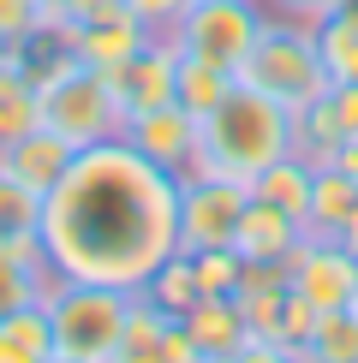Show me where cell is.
Listing matches in <instances>:
<instances>
[{
  "label": "cell",
  "instance_id": "cell-6",
  "mask_svg": "<svg viewBox=\"0 0 358 363\" xmlns=\"http://www.w3.org/2000/svg\"><path fill=\"white\" fill-rule=\"evenodd\" d=\"M263 18H268L263 0H191L185 18H179L168 36H173L179 54L209 60V66H221V72L239 78L245 54L257 48V36H263Z\"/></svg>",
  "mask_w": 358,
  "mask_h": 363
},
{
  "label": "cell",
  "instance_id": "cell-14",
  "mask_svg": "<svg viewBox=\"0 0 358 363\" xmlns=\"http://www.w3.org/2000/svg\"><path fill=\"white\" fill-rule=\"evenodd\" d=\"M185 334L197 340V352L215 363V357H227V352H239V345L251 340V322H245V310H239V298H197L185 315Z\"/></svg>",
  "mask_w": 358,
  "mask_h": 363
},
{
  "label": "cell",
  "instance_id": "cell-13",
  "mask_svg": "<svg viewBox=\"0 0 358 363\" xmlns=\"http://www.w3.org/2000/svg\"><path fill=\"white\" fill-rule=\"evenodd\" d=\"M305 245V220L281 215V208H268L251 196L245 215H239V233H233V250L245 256V262H293V250Z\"/></svg>",
  "mask_w": 358,
  "mask_h": 363
},
{
  "label": "cell",
  "instance_id": "cell-35",
  "mask_svg": "<svg viewBox=\"0 0 358 363\" xmlns=\"http://www.w3.org/2000/svg\"><path fill=\"white\" fill-rule=\"evenodd\" d=\"M48 363H84V357H60V352H54V357H48Z\"/></svg>",
  "mask_w": 358,
  "mask_h": 363
},
{
  "label": "cell",
  "instance_id": "cell-20",
  "mask_svg": "<svg viewBox=\"0 0 358 363\" xmlns=\"http://www.w3.org/2000/svg\"><path fill=\"white\" fill-rule=\"evenodd\" d=\"M161 328H168V315L149 304L143 292H131L126 322H119V340H114V357H108V363H156V357H161Z\"/></svg>",
  "mask_w": 358,
  "mask_h": 363
},
{
  "label": "cell",
  "instance_id": "cell-15",
  "mask_svg": "<svg viewBox=\"0 0 358 363\" xmlns=\"http://www.w3.org/2000/svg\"><path fill=\"white\" fill-rule=\"evenodd\" d=\"M340 143H347V131H340V113H335V101H328V89L310 96L305 108H293V155L305 161V167H335Z\"/></svg>",
  "mask_w": 358,
  "mask_h": 363
},
{
  "label": "cell",
  "instance_id": "cell-9",
  "mask_svg": "<svg viewBox=\"0 0 358 363\" xmlns=\"http://www.w3.org/2000/svg\"><path fill=\"white\" fill-rule=\"evenodd\" d=\"M173 78H179V48H173V36H149L138 54H126V60L108 72L114 101H119V113H126V119L161 108V101H173Z\"/></svg>",
  "mask_w": 358,
  "mask_h": 363
},
{
  "label": "cell",
  "instance_id": "cell-31",
  "mask_svg": "<svg viewBox=\"0 0 358 363\" xmlns=\"http://www.w3.org/2000/svg\"><path fill=\"white\" fill-rule=\"evenodd\" d=\"M156 363H209V357L197 352V340L185 334V322L168 315V328H161V357H156Z\"/></svg>",
  "mask_w": 358,
  "mask_h": 363
},
{
  "label": "cell",
  "instance_id": "cell-2",
  "mask_svg": "<svg viewBox=\"0 0 358 363\" xmlns=\"http://www.w3.org/2000/svg\"><path fill=\"white\" fill-rule=\"evenodd\" d=\"M281 155H293V108H281L275 96L233 78L227 101L197 119V161H191V173L251 185Z\"/></svg>",
  "mask_w": 358,
  "mask_h": 363
},
{
  "label": "cell",
  "instance_id": "cell-12",
  "mask_svg": "<svg viewBox=\"0 0 358 363\" xmlns=\"http://www.w3.org/2000/svg\"><path fill=\"white\" fill-rule=\"evenodd\" d=\"M72 155H78V149L60 138V131H48V125L36 119V125H30V131H18L12 143H0V173H12L18 185H30L36 196H48L60 179H66Z\"/></svg>",
  "mask_w": 358,
  "mask_h": 363
},
{
  "label": "cell",
  "instance_id": "cell-8",
  "mask_svg": "<svg viewBox=\"0 0 358 363\" xmlns=\"http://www.w3.org/2000/svg\"><path fill=\"white\" fill-rule=\"evenodd\" d=\"M287 280H293V292L305 298L317 315L352 310V304H358V256L340 245V238L305 233V245H298L293 262H287Z\"/></svg>",
  "mask_w": 358,
  "mask_h": 363
},
{
  "label": "cell",
  "instance_id": "cell-3",
  "mask_svg": "<svg viewBox=\"0 0 358 363\" xmlns=\"http://www.w3.org/2000/svg\"><path fill=\"white\" fill-rule=\"evenodd\" d=\"M239 84L275 96L281 108H305L310 96L328 89V66H322V48H317V24H298V18H263V36L257 48L245 54L239 66Z\"/></svg>",
  "mask_w": 358,
  "mask_h": 363
},
{
  "label": "cell",
  "instance_id": "cell-27",
  "mask_svg": "<svg viewBox=\"0 0 358 363\" xmlns=\"http://www.w3.org/2000/svg\"><path fill=\"white\" fill-rule=\"evenodd\" d=\"M191 262H197V286L203 298H233L239 292V274H245V256L233 245H209V250H191Z\"/></svg>",
  "mask_w": 358,
  "mask_h": 363
},
{
  "label": "cell",
  "instance_id": "cell-25",
  "mask_svg": "<svg viewBox=\"0 0 358 363\" xmlns=\"http://www.w3.org/2000/svg\"><path fill=\"white\" fill-rule=\"evenodd\" d=\"M317 48L328 66V84H358V6H340L317 24Z\"/></svg>",
  "mask_w": 358,
  "mask_h": 363
},
{
  "label": "cell",
  "instance_id": "cell-36",
  "mask_svg": "<svg viewBox=\"0 0 358 363\" xmlns=\"http://www.w3.org/2000/svg\"><path fill=\"white\" fill-rule=\"evenodd\" d=\"M352 6H358V0H352Z\"/></svg>",
  "mask_w": 358,
  "mask_h": 363
},
{
  "label": "cell",
  "instance_id": "cell-7",
  "mask_svg": "<svg viewBox=\"0 0 358 363\" xmlns=\"http://www.w3.org/2000/svg\"><path fill=\"white\" fill-rule=\"evenodd\" d=\"M245 203H251V185H239V179L179 173V250L233 245Z\"/></svg>",
  "mask_w": 358,
  "mask_h": 363
},
{
  "label": "cell",
  "instance_id": "cell-19",
  "mask_svg": "<svg viewBox=\"0 0 358 363\" xmlns=\"http://www.w3.org/2000/svg\"><path fill=\"white\" fill-rule=\"evenodd\" d=\"M310 179H317V167H305L298 155H281L275 167H263L257 179H251V196L268 208H281V215H293V220H305V208H310Z\"/></svg>",
  "mask_w": 358,
  "mask_h": 363
},
{
  "label": "cell",
  "instance_id": "cell-23",
  "mask_svg": "<svg viewBox=\"0 0 358 363\" xmlns=\"http://www.w3.org/2000/svg\"><path fill=\"white\" fill-rule=\"evenodd\" d=\"M227 89H233V72L209 66V60H191V54H179L173 101H179V108H185L191 119H203L209 108H221V101H227Z\"/></svg>",
  "mask_w": 358,
  "mask_h": 363
},
{
  "label": "cell",
  "instance_id": "cell-28",
  "mask_svg": "<svg viewBox=\"0 0 358 363\" xmlns=\"http://www.w3.org/2000/svg\"><path fill=\"white\" fill-rule=\"evenodd\" d=\"M36 24H48V18H42V0H0V42L18 48Z\"/></svg>",
  "mask_w": 358,
  "mask_h": 363
},
{
  "label": "cell",
  "instance_id": "cell-16",
  "mask_svg": "<svg viewBox=\"0 0 358 363\" xmlns=\"http://www.w3.org/2000/svg\"><path fill=\"white\" fill-rule=\"evenodd\" d=\"M48 280H54V268L42 256V238L36 245H0V315L36 304L48 292Z\"/></svg>",
  "mask_w": 358,
  "mask_h": 363
},
{
  "label": "cell",
  "instance_id": "cell-30",
  "mask_svg": "<svg viewBox=\"0 0 358 363\" xmlns=\"http://www.w3.org/2000/svg\"><path fill=\"white\" fill-rule=\"evenodd\" d=\"M275 18H298V24H322V18H335L340 6H352V0H263Z\"/></svg>",
  "mask_w": 358,
  "mask_h": 363
},
{
  "label": "cell",
  "instance_id": "cell-32",
  "mask_svg": "<svg viewBox=\"0 0 358 363\" xmlns=\"http://www.w3.org/2000/svg\"><path fill=\"white\" fill-rule=\"evenodd\" d=\"M215 363H298L287 345H268V340H257L251 334L245 345H239V352H227V357H215Z\"/></svg>",
  "mask_w": 358,
  "mask_h": 363
},
{
  "label": "cell",
  "instance_id": "cell-37",
  "mask_svg": "<svg viewBox=\"0 0 358 363\" xmlns=\"http://www.w3.org/2000/svg\"><path fill=\"white\" fill-rule=\"evenodd\" d=\"M352 310H358V304H352Z\"/></svg>",
  "mask_w": 358,
  "mask_h": 363
},
{
  "label": "cell",
  "instance_id": "cell-4",
  "mask_svg": "<svg viewBox=\"0 0 358 363\" xmlns=\"http://www.w3.org/2000/svg\"><path fill=\"white\" fill-rule=\"evenodd\" d=\"M126 304H131V292H119V286L54 274L48 292H42V310H48V328H54V352L84 357V363H108L114 340H119V322H126Z\"/></svg>",
  "mask_w": 358,
  "mask_h": 363
},
{
  "label": "cell",
  "instance_id": "cell-26",
  "mask_svg": "<svg viewBox=\"0 0 358 363\" xmlns=\"http://www.w3.org/2000/svg\"><path fill=\"white\" fill-rule=\"evenodd\" d=\"M42 238V196L0 173V245H36Z\"/></svg>",
  "mask_w": 358,
  "mask_h": 363
},
{
  "label": "cell",
  "instance_id": "cell-1",
  "mask_svg": "<svg viewBox=\"0 0 358 363\" xmlns=\"http://www.w3.org/2000/svg\"><path fill=\"white\" fill-rule=\"evenodd\" d=\"M179 250V179L143 161L126 138L72 155L42 196V256L60 280L138 292Z\"/></svg>",
  "mask_w": 358,
  "mask_h": 363
},
{
  "label": "cell",
  "instance_id": "cell-17",
  "mask_svg": "<svg viewBox=\"0 0 358 363\" xmlns=\"http://www.w3.org/2000/svg\"><path fill=\"white\" fill-rule=\"evenodd\" d=\"M352 208H358V179L347 167H317V179H310V208H305V233L335 238L340 226L352 220Z\"/></svg>",
  "mask_w": 358,
  "mask_h": 363
},
{
  "label": "cell",
  "instance_id": "cell-5",
  "mask_svg": "<svg viewBox=\"0 0 358 363\" xmlns=\"http://www.w3.org/2000/svg\"><path fill=\"white\" fill-rule=\"evenodd\" d=\"M42 125L60 131L72 149H96L119 138V125H126V113H119L114 101V84L108 72L84 66V60H72V66H60L48 84H42Z\"/></svg>",
  "mask_w": 358,
  "mask_h": 363
},
{
  "label": "cell",
  "instance_id": "cell-34",
  "mask_svg": "<svg viewBox=\"0 0 358 363\" xmlns=\"http://www.w3.org/2000/svg\"><path fill=\"white\" fill-rule=\"evenodd\" d=\"M335 238H340V245H347V250L358 256V208H352V220H347V226H340V233H335Z\"/></svg>",
  "mask_w": 358,
  "mask_h": 363
},
{
  "label": "cell",
  "instance_id": "cell-10",
  "mask_svg": "<svg viewBox=\"0 0 358 363\" xmlns=\"http://www.w3.org/2000/svg\"><path fill=\"white\" fill-rule=\"evenodd\" d=\"M119 138L138 149L143 161H156L161 173H191V161H197V119H191L179 101H161V108L149 113H131L126 125H119Z\"/></svg>",
  "mask_w": 358,
  "mask_h": 363
},
{
  "label": "cell",
  "instance_id": "cell-21",
  "mask_svg": "<svg viewBox=\"0 0 358 363\" xmlns=\"http://www.w3.org/2000/svg\"><path fill=\"white\" fill-rule=\"evenodd\" d=\"M138 292L149 298V304H156L161 315H185L191 304H197L203 298V286H197V262H191V250H173L168 262L156 268V274H149Z\"/></svg>",
  "mask_w": 358,
  "mask_h": 363
},
{
  "label": "cell",
  "instance_id": "cell-29",
  "mask_svg": "<svg viewBox=\"0 0 358 363\" xmlns=\"http://www.w3.org/2000/svg\"><path fill=\"white\" fill-rule=\"evenodd\" d=\"M126 6H131V18H143V24H149V36H168V30L185 18L191 0H126Z\"/></svg>",
  "mask_w": 358,
  "mask_h": 363
},
{
  "label": "cell",
  "instance_id": "cell-11",
  "mask_svg": "<svg viewBox=\"0 0 358 363\" xmlns=\"http://www.w3.org/2000/svg\"><path fill=\"white\" fill-rule=\"evenodd\" d=\"M60 30H66V42H72V60H84V66H96V72H114L126 54H138L149 42V24L131 18L126 0H108V6H96L90 18L60 24Z\"/></svg>",
  "mask_w": 358,
  "mask_h": 363
},
{
  "label": "cell",
  "instance_id": "cell-18",
  "mask_svg": "<svg viewBox=\"0 0 358 363\" xmlns=\"http://www.w3.org/2000/svg\"><path fill=\"white\" fill-rule=\"evenodd\" d=\"M48 357H54V328H48L42 298L0 315V363H48Z\"/></svg>",
  "mask_w": 358,
  "mask_h": 363
},
{
  "label": "cell",
  "instance_id": "cell-33",
  "mask_svg": "<svg viewBox=\"0 0 358 363\" xmlns=\"http://www.w3.org/2000/svg\"><path fill=\"white\" fill-rule=\"evenodd\" d=\"M328 101H335V113H340V131L358 138V84H328Z\"/></svg>",
  "mask_w": 358,
  "mask_h": 363
},
{
  "label": "cell",
  "instance_id": "cell-22",
  "mask_svg": "<svg viewBox=\"0 0 358 363\" xmlns=\"http://www.w3.org/2000/svg\"><path fill=\"white\" fill-rule=\"evenodd\" d=\"M293 357L298 363H358V310L317 315V328L305 334V345H298Z\"/></svg>",
  "mask_w": 358,
  "mask_h": 363
},
{
  "label": "cell",
  "instance_id": "cell-24",
  "mask_svg": "<svg viewBox=\"0 0 358 363\" xmlns=\"http://www.w3.org/2000/svg\"><path fill=\"white\" fill-rule=\"evenodd\" d=\"M42 119V89L24 78L18 60H0V143H12Z\"/></svg>",
  "mask_w": 358,
  "mask_h": 363
}]
</instances>
